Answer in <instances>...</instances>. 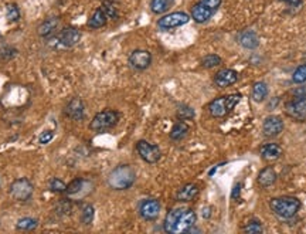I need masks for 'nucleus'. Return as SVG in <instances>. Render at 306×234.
Returning <instances> with one entry per match:
<instances>
[{
    "label": "nucleus",
    "instance_id": "16",
    "mask_svg": "<svg viewBox=\"0 0 306 234\" xmlns=\"http://www.w3.org/2000/svg\"><path fill=\"white\" fill-rule=\"evenodd\" d=\"M216 12L213 9L207 8L206 5H203L202 2L199 0L193 8H192V19H193L196 23H206L207 20H210L213 15Z\"/></svg>",
    "mask_w": 306,
    "mask_h": 234
},
{
    "label": "nucleus",
    "instance_id": "18",
    "mask_svg": "<svg viewBox=\"0 0 306 234\" xmlns=\"http://www.w3.org/2000/svg\"><path fill=\"white\" fill-rule=\"evenodd\" d=\"M197 195H199V186L194 183H187L183 188H180L176 197L179 202H192Z\"/></svg>",
    "mask_w": 306,
    "mask_h": 234
},
{
    "label": "nucleus",
    "instance_id": "36",
    "mask_svg": "<svg viewBox=\"0 0 306 234\" xmlns=\"http://www.w3.org/2000/svg\"><path fill=\"white\" fill-rule=\"evenodd\" d=\"M52 136H54V134H52L51 131H44V132L40 135V144L47 145L52 139Z\"/></svg>",
    "mask_w": 306,
    "mask_h": 234
},
{
    "label": "nucleus",
    "instance_id": "7",
    "mask_svg": "<svg viewBox=\"0 0 306 234\" xmlns=\"http://www.w3.org/2000/svg\"><path fill=\"white\" fill-rule=\"evenodd\" d=\"M286 115L298 122H306V95L296 97L285 105Z\"/></svg>",
    "mask_w": 306,
    "mask_h": 234
},
{
    "label": "nucleus",
    "instance_id": "13",
    "mask_svg": "<svg viewBox=\"0 0 306 234\" xmlns=\"http://www.w3.org/2000/svg\"><path fill=\"white\" fill-rule=\"evenodd\" d=\"M238 81V73L235 70L231 68H224V70H220L214 77V83L217 87L220 88H227V87H231L234 84Z\"/></svg>",
    "mask_w": 306,
    "mask_h": 234
},
{
    "label": "nucleus",
    "instance_id": "34",
    "mask_svg": "<svg viewBox=\"0 0 306 234\" xmlns=\"http://www.w3.org/2000/svg\"><path fill=\"white\" fill-rule=\"evenodd\" d=\"M262 226L261 223L258 220H250L244 226V231L248 234H254V233H262Z\"/></svg>",
    "mask_w": 306,
    "mask_h": 234
},
{
    "label": "nucleus",
    "instance_id": "28",
    "mask_svg": "<svg viewBox=\"0 0 306 234\" xmlns=\"http://www.w3.org/2000/svg\"><path fill=\"white\" fill-rule=\"evenodd\" d=\"M48 189L54 192V193H66L67 185L58 178H52L51 181L48 182Z\"/></svg>",
    "mask_w": 306,
    "mask_h": 234
},
{
    "label": "nucleus",
    "instance_id": "33",
    "mask_svg": "<svg viewBox=\"0 0 306 234\" xmlns=\"http://www.w3.org/2000/svg\"><path fill=\"white\" fill-rule=\"evenodd\" d=\"M92 220H94V207H92L91 204H87V206H84V209H82L81 221L84 224H91Z\"/></svg>",
    "mask_w": 306,
    "mask_h": 234
},
{
    "label": "nucleus",
    "instance_id": "4",
    "mask_svg": "<svg viewBox=\"0 0 306 234\" xmlns=\"http://www.w3.org/2000/svg\"><path fill=\"white\" fill-rule=\"evenodd\" d=\"M241 101V94H231L213 99L209 105V112L213 118H225Z\"/></svg>",
    "mask_w": 306,
    "mask_h": 234
},
{
    "label": "nucleus",
    "instance_id": "11",
    "mask_svg": "<svg viewBox=\"0 0 306 234\" xmlns=\"http://www.w3.org/2000/svg\"><path fill=\"white\" fill-rule=\"evenodd\" d=\"M152 63V54L148 50H135L129 55V64L135 70H146Z\"/></svg>",
    "mask_w": 306,
    "mask_h": 234
},
{
    "label": "nucleus",
    "instance_id": "15",
    "mask_svg": "<svg viewBox=\"0 0 306 234\" xmlns=\"http://www.w3.org/2000/svg\"><path fill=\"white\" fill-rule=\"evenodd\" d=\"M66 115L73 121H81L84 120V102L81 98H73L66 106Z\"/></svg>",
    "mask_w": 306,
    "mask_h": 234
},
{
    "label": "nucleus",
    "instance_id": "21",
    "mask_svg": "<svg viewBox=\"0 0 306 234\" xmlns=\"http://www.w3.org/2000/svg\"><path fill=\"white\" fill-rule=\"evenodd\" d=\"M58 26V19L57 17H50L45 22H43L38 26V36L40 37H48L54 31L57 30Z\"/></svg>",
    "mask_w": 306,
    "mask_h": 234
},
{
    "label": "nucleus",
    "instance_id": "38",
    "mask_svg": "<svg viewBox=\"0 0 306 234\" xmlns=\"http://www.w3.org/2000/svg\"><path fill=\"white\" fill-rule=\"evenodd\" d=\"M279 2H282V3H286V5H289V6H293V8H298L302 5V0H279Z\"/></svg>",
    "mask_w": 306,
    "mask_h": 234
},
{
    "label": "nucleus",
    "instance_id": "10",
    "mask_svg": "<svg viewBox=\"0 0 306 234\" xmlns=\"http://www.w3.org/2000/svg\"><path fill=\"white\" fill-rule=\"evenodd\" d=\"M282 131H284V121L276 115H271L268 118H265V121L262 124V132L267 138H275Z\"/></svg>",
    "mask_w": 306,
    "mask_h": 234
},
{
    "label": "nucleus",
    "instance_id": "37",
    "mask_svg": "<svg viewBox=\"0 0 306 234\" xmlns=\"http://www.w3.org/2000/svg\"><path fill=\"white\" fill-rule=\"evenodd\" d=\"M239 195H241V183H237V185L232 188L231 197L232 199H237V197H239Z\"/></svg>",
    "mask_w": 306,
    "mask_h": 234
},
{
    "label": "nucleus",
    "instance_id": "35",
    "mask_svg": "<svg viewBox=\"0 0 306 234\" xmlns=\"http://www.w3.org/2000/svg\"><path fill=\"white\" fill-rule=\"evenodd\" d=\"M101 9L104 10L105 15L108 16V19H116L118 17V10H116L112 2H104V5L101 6Z\"/></svg>",
    "mask_w": 306,
    "mask_h": 234
},
{
    "label": "nucleus",
    "instance_id": "8",
    "mask_svg": "<svg viewBox=\"0 0 306 234\" xmlns=\"http://www.w3.org/2000/svg\"><path fill=\"white\" fill-rule=\"evenodd\" d=\"M190 22V16L187 13H183V12H174V13H170V15L163 16L162 19H159L157 22V26L159 29L162 30H172V29H176V27H180L183 24Z\"/></svg>",
    "mask_w": 306,
    "mask_h": 234
},
{
    "label": "nucleus",
    "instance_id": "17",
    "mask_svg": "<svg viewBox=\"0 0 306 234\" xmlns=\"http://www.w3.org/2000/svg\"><path fill=\"white\" fill-rule=\"evenodd\" d=\"M238 43L242 45L244 48H247V50H254V48H257V47L260 45V38H258L255 31L246 30L239 34Z\"/></svg>",
    "mask_w": 306,
    "mask_h": 234
},
{
    "label": "nucleus",
    "instance_id": "2",
    "mask_svg": "<svg viewBox=\"0 0 306 234\" xmlns=\"http://www.w3.org/2000/svg\"><path fill=\"white\" fill-rule=\"evenodd\" d=\"M269 209L279 219H292L300 209V200L293 196H282L271 199Z\"/></svg>",
    "mask_w": 306,
    "mask_h": 234
},
{
    "label": "nucleus",
    "instance_id": "20",
    "mask_svg": "<svg viewBox=\"0 0 306 234\" xmlns=\"http://www.w3.org/2000/svg\"><path fill=\"white\" fill-rule=\"evenodd\" d=\"M282 155V148L278 144H267L261 148V156L265 160H276Z\"/></svg>",
    "mask_w": 306,
    "mask_h": 234
},
{
    "label": "nucleus",
    "instance_id": "22",
    "mask_svg": "<svg viewBox=\"0 0 306 234\" xmlns=\"http://www.w3.org/2000/svg\"><path fill=\"white\" fill-rule=\"evenodd\" d=\"M106 22H108V16L105 15L104 10L99 8L94 12V15L91 16V19L88 20V26L91 29H101L106 24Z\"/></svg>",
    "mask_w": 306,
    "mask_h": 234
},
{
    "label": "nucleus",
    "instance_id": "31",
    "mask_svg": "<svg viewBox=\"0 0 306 234\" xmlns=\"http://www.w3.org/2000/svg\"><path fill=\"white\" fill-rule=\"evenodd\" d=\"M6 16H8V20L10 23H15L20 19V10L15 3H10L6 6Z\"/></svg>",
    "mask_w": 306,
    "mask_h": 234
},
{
    "label": "nucleus",
    "instance_id": "25",
    "mask_svg": "<svg viewBox=\"0 0 306 234\" xmlns=\"http://www.w3.org/2000/svg\"><path fill=\"white\" fill-rule=\"evenodd\" d=\"M173 5V0H152L150 2V9L155 15H162L167 12V9Z\"/></svg>",
    "mask_w": 306,
    "mask_h": 234
},
{
    "label": "nucleus",
    "instance_id": "24",
    "mask_svg": "<svg viewBox=\"0 0 306 234\" xmlns=\"http://www.w3.org/2000/svg\"><path fill=\"white\" fill-rule=\"evenodd\" d=\"M187 132H189V125L186 122L180 121L173 125L172 131H170V138L173 141H181L187 135Z\"/></svg>",
    "mask_w": 306,
    "mask_h": 234
},
{
    "label": "nucleus",
    "instance_id": "5",
    "mask_svg": "<svg viewBox=\"0 0 306 234\" xmlns=\"http://www.w3.org/2000/svg\"><path fill=\"white\" fill-rule=\"evenodd\" d=\"M118 121H119V113L113 109H105V111L98 112L92 118L90 128L95 132H104V131L113 128L118 124Z\"/></svg>",
    "mask_w": 306,
    "mask_h": 234
},
{
    "label": "nucleus",
    "instance_id": "29",
    "mask_svg": "<svg viewBox=\"0 0 306 234\" xmlns=\"http://www.w3.org/2000/svg\"><path fill=\"white\" fill-rule=\"evenodd\" d=\"M292 81L295 84L306 83V64L299 66V67L293 71V74H292Z\"/></svg>",
    "mask_w": 306,
    "mask_h": 234
},
{
    "label": "nucleus",
    "instance_id": "6",
    "mask_svg": "<svg viewBox=\"0 0 306 234\" xmlns=\"http://www.w3.org/2000/svg\"><path fill=\"white\" fill-rule=\"evenodd\" d=\"M10 196L17 202H26L33 196V185L29 179L22 178L12 183L10 186Z\"/></svg>",
    "mask_w": 306,
    "mask_h": 234
},
{
    "label": "nucleus",
    "instance_id": "27",
    "mask_svg": "<svg viewBox=\"0 0 306 234\" xmlns=\"http://www.w3.org/2000/svg\"><path fill=\"white\" fill-rule=\"evenodd\" d=\"M37 220L36 219H31V217H23L17 221V224L16 227L19 228V230H34L36 227H37Z\"/></svg>",
    "mask_w": 306,
    "mask_h": 234
},
{
    "label": "nucleus",
    "instance_id": "32",
    "mask_svg": "<svg viewBox=\"0 0 306 234\" xmlns=\"http://www.w3.org/2000/svg\"><path fill=\"white\" fill-rule=\"evenodd\" d=\"M177 116L181 121H189V120H193L194 118V109L187 105H180L177 109Z\"/></svg>",
    "mask_w": 306,
    "mask_h": 234
},
{
    "label": "nucleus",
    "instance_id": "12",
    "mask_svg": "<svg viewBox=\"0 0 306 234\" xmlns=\"http://www.w3.org/2000/svg\"><path fill=\"white\" fill-rule=\"evenodd\" d=\"M160 213V202L157 199H146L139 206V214L145 220L157 219Z\"/></svg>",
    "mask_w": 306,
    "mask_h": 234
},
{
    "label": "nucleus",
    "instance_id": "23",
    "mask_svg": "<svg viewBox=\"0 0 306 234\" xmlns=\"http://www.w3.org/2000/svg\"><path fill=\"white\" fill-rule=\"evenodd\" d=\"M251 95L255 102H262L264 99L268 97V85L264 83V81H258L253 85V91H251Z\"/></svg>",
    "mask_w": 306,
    "mask_h": 234
},
{
    "label": "nucleus",
    "instance_id": "26",
    "mask_svg": "<svg viewBox=\"0 0 306 234\" xmlns=\"http://www.w3.org/2000/svg\"><path fill=\"white\" fill-rule=\"evenodd\" d=\"M84 183L85 181L81 179V178H77L74 181L71 182L70 185H67V189H66V193L70 195V196H73V195H78L80 192H81L82 186H84Z\"/></svg>",
    "mask_w": 306,
    "mask_h": 234
},
{
    "label": "nucleus",
    "instance_id": "14",
    "mask_svg": "<svg viewBox=\"0 0 306 234\" xmlns=\"http://www.w3.org/2000/svg\"><path fill=\"white\" fill-rule=\"evenodd\" d=\"M81 38L80 31L74 29V27H67L61 31L60 34L57 36V44H60L63 48H68V47H73L75 45Z\"/></svg>",
    "mask_w": 306,
    "mask_h": 234
},
{
    "label": "nucleus",
    "instance_id": "30",
    "mask_svg": "<svg viewBox=\"0 0 306 234\" xmlns=\"http://www.w3.org/2000/svg\"><path fill=\"white\" fill-rule=\"evenodd\" d=\"M220 64H221V58L217 54H209L202 60V66L204 68H214Z\"/></svg>",
    "mask_w": 306,
    "mask_h": 234
},
{
    "label": "nucleus",
    "instance_id": "19",
    "mask_svg": "<svg viewBox=\"0 0 306 234\" xmlns=\"http://www.w3.org/2000/svg\"><path fill=\"white\" fill-rule=\"evenodd\" d=\"M276 182V172L274 167L267 166L262 169L260 174H258V183L262 188H269Z\"/></svg>",
    "mask_w": 306,
    "mask_h": 234
},
{
    "label": "nucleus",
    "instance_id": "3",
    "mask_svg": "<svg viewBox=\"0 0 306 234\" xmlns=\"http://www.w3.org/2000/svg\"><path fill=\"white\" fill-rule=\"evenodd\" d=\"M136 174L129 165H119L108 176L109 186L115 190H127L135 183Z\"/></svg>",
    "mask_w": 306,
    "mask_h": 234
},
{
    "label": "nucleus",
    "instance_id": "9",
    "mask_svg": "<svg viewBox=\"0 0 306 234\" xmlns=\"http://www.w3.org/2000/svg\"><path fill=\"white\" fill-rule=\"evenodd\" d=\"M136 149L139 156L146 162V163H156L157 160L162 156V152L159 149V146L153 144H149L148 141H139L136 144Z\"/></svg>",
    "mask_w": 306,
    "mask_h": 234
},
{
    "label": "nucleus",
    "instance_id": "1",
    "mask_svg": "<svg viewBox=\"0 0 306 234\" xmlns=\"http://www.w3.org/2000/svg\"><path fill=\"white\" fill-rule=\"evenodd\" d=\"M196 223V213L192 209H185V207H176L167 213L164 219V230L167 233L180 234L187 233L192 230V227Z\"/></svg>",
    "mask_w": 306,
    "mask_h": 234
}]
</instances>
